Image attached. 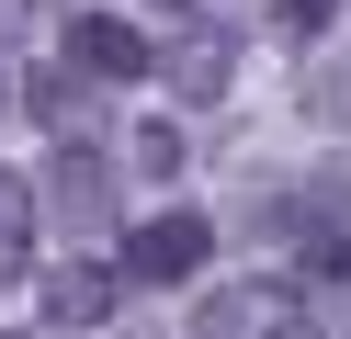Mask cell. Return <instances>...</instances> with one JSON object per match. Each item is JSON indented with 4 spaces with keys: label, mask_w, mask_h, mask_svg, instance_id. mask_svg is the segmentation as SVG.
Masks as SVG:
<instances>
[{
    "label": "cell",
    "mask_w": 351,
    "mask_h": 339,
    "mask_svg": "<svg viewBox=\"0 0 351 339\" xmlns=\"http://www.w3.org/2000/svg\"><path fill=\"white\" fill-rule=\"evenodd\" d=\"M204 339H317V283H295V271L215 283L204 294Z\"/></svg>",
    "instance_id": "1"
},
{
    "label": "cell",
    "mask_w": 351,
    "mask_h": 339,
    "mask_svg": "<svg viewBox=\"0 0 351 339\" xmlns=\"http://www.w3.org/2000/svg\"><path fill=\"white\" fill-rule=\"evenodd\" d=\"M204 249H215V226L193 215V203H170V215H147V226H125V283H147V294H170V283H193L204 271Z\"/></svg>",
    "instance_id": "2"
},
{
    "label": "cell",
    "mask_w": 351,
    "mask_h": 339,
    "mask_svg": "<svg viewBox=\"0 0 351 339\" xmlns=\"http://www.w3.org/2000/svg\"><path fill=\"white\" fill-rule=\"evenodd\" d=\"M114 192H125V170L91 147V136H57V158H46V203H57V226H114Z\"/></svg>",
    "instance_id": "3"
},
{
    "label": "cell",
    "mask_w": 351,
    "mask_h": 339,
    "mask_svg": "<svg viewBox=\"0 0 351 339\" xmlns=\"http://www.w3.org/2000/svg\"><path fill=\"white\" fill-rule=\"evenodd\" d=\"M57 45H69L80 79H147V68H159V45H147L125 12H69V34H57Z\"/></svg>",
    "instance_id": "4"
},
{
    "label": "cell",
    "mask_w": 351,
    "mask_h": 339,
    "mask_svg": "<svg viewBox=\"0 0 351 339\" xmlns=\"http://www.w3.org/2000/svg\"><path fill=\"white\" fill-rule=\"evenodd\" d=\"M114 294H125L114 260H69V271H46V316H57V328H102V316H114Z\"/></svg>",
    "instance_id": "5"
},
{
    "label": "cell",
    "mask_w": 351,
    "mask_h": 339,
    "mask_svg": "<svg viewBox=\"0 0 351 339\" xmlns=\"http://www.w3.org/2000/svg\"><path fill=\"white\" fill-rule=\"evenodd\" d=\"M159 68H170V90H193V102H215V90H227V68H238V57H227V34H182V45H170Z\"/></svg>",
    "instance_id": "6"
},
{
    "label": "cell",
    "mask_w": 351,
    "mask_h": 339,
    "mask_svg": "<svg viewBox=\"0 0 351 339\" xmlns=\"http://www.w3.org/2000/svg\"><path fill=\"white\" fill-rule=\"evenodd\" d=\"M34 271V192L0 170V283H23Z\"/></svg>",
    "instance_id": "7"
},
{
    "label": "cell",
    "mask_w": 351,
    "mask_h": 339,
    "mask_svg": "<svg viewBox=\"0 0 351 339\" xmlns=\"http://www.w3.org/2000/svg\"><path fill=\"white\" fill-rule=\"evenodd\" d=\"M306 238V271H328V283H351V226H295Z\"/></svg>",
    "instance_id": "8"
},
{
    "label": "cell",
    "mask_w": 351,
    "mask_h": 339,
    "mask_svg": "<svg viewBox=\"0 0 351 339\" xmlns=\"http://www.w3.org/2000/svg\"><path fill=\"white\" fill-rule=\"evenodd\" d=\"M136 170H147V181L182 170V125H136Z\"/></svg>",
    "instance_id": "9"
},
{
    "label": "cell",
    "mask_w": 351,
    "mask_h": 339,
    "mask_svg": "<svg viewBox=\"0 0 351 339\" xmlns=\"http://www.w3.org/2000/svg\"><path fill=\"white\" fill-rule=\"evenodd\" d=\"M328 12H340V0H283V23H295V34H317Z\"/></svg>",
    "instance_id": "10"
}]
</instances>
